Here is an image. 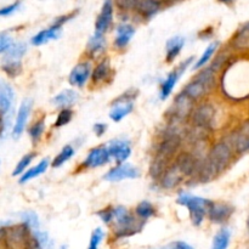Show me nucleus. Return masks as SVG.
Listing matches in <instances>:
<instances>
[{
	"mask_svg": "<svg viewBox=\"0 0 249 249\" xmlns=\"http://www.w3.org/2000/svg\"><path fill=\"white\" fill-rule=\"evenodd\" d=\"M215 77L216 71L213 67L206 68L185 87L182 92L187 95L192 101H198L202 97L206 96L208 92H211L212 89L215 87Z\"/></svg>",
	"mask_w": 249,
	"mask_h": 249,
	"instance_id": "1",
	"label": "nucleus"
},
{
	"mask_svg": "<svg viewBox=\"0 0 249 249\" xmlns=\"http://www.w3.org/2000/svg\"><path fill=\"white\" fill-rule=\"evenodd\" d=\"M113 212V231L117 237H129L140 232L143 221H139L131 215L125 207L118 206L112 209Z\"/></svg>",
	"mask_w": 249,
	"mask_h": 249,
	"instance_id": "2",
	"label": "nucleus"
},
{
	"mask_svg": "<svg viewBox=\"0 0 249 249\" xmlns=\"http://www.w3.org/2000/svg\"><path fill=\"white\" fill-rule=\"evenodd\" d=\"M177 203L180 206H185L190 212V218L195 226H199L203 223L204 216L207 215L209 206L212 201L202 197L192 196L189 194H181L177 199Z\"/></svg>",
	"mask_w": 249,
	"mask_h": 249,
	"instance_id": "3",
	"label": "nucleus"
},
{
	"mask_svg": "<svg viewBox=\"0 0 249 249\" xmlns=\"http://www.w3.org/2000/svg\"><path fill=\"white\" fill-rule=\"evenodd\" d=\"M233 147L231 141L223 140L220 142H216L211 151L207 155V160L211 163L212 167L216 172V174H220L221 172L229 167V164L232 160Z\"/></svg>",
	"mask_w": 249,
	"mask_h": 249,
	"instance_id": "4",
	"label": "nucleus"
},
{
	"mask_svg": "<svg viewBox=\"0 0 249 249\" xmlns=\"http://www.w3.org/2000/svg\"><path fill=\"white\" fill-rule=\"evenodd\" d=\"M195 101H192L187 95L184 92H180L177 97L174 99L172 107H170V123H182L186 118H189L191 114L192 109H194Z\"/></svg>",
	"mask_w": 249,
	"mask_h": 249,
	"instance_id": "5",
	"label": "nucleus"
},
{
	"mask_svg": "<svg viewBox=\"0 0 249 249\" xmlns=\"http://www.w3.org/2000/svg\"><path fill=\"white\" fill-rule=\"evenodd\" d=\"M29 230L31 229L26 224L11 226V228L4 229L2 237L5 238L6 246L10 249H24L29 241Z\"/></svg>",
	"mask_w": 249,
	"mask_h": 249,
	"instance_id": "6",
	"label": "nucleus"
},
{
	"mask_svg": "<svg viewBox=\"0 0 249 249\" xmlns=\"http://www.w3.org/2000/svg\"><path fill=\"white\" fill-rule=\"evenodd\" d=\"M190 117L195 128L211 130L215 119V109L211 104H201L197 108L192 109Z\"/></svg>",
	"mask_w": 249,
	"mask_h": 249,
	"instance_id": "7",
	"label": "nucleus"
},
{
	"mask_svg": "<svg viewBox=\"0 0 249 249\" xmlns=\"http://www.w3.org/2000/svg\"><path fill=\"white\" fill-rule=\"evenodd\" d=\"M192 61H194V57H190L187 58V60H185L184 62L180 63L179 66H178L177 68H175L174 71H172V72L168 74V77L165 78L164 82L160 84V100H167L168 97L170 96V94H172L173 89L175 88V85H177L178 80L180 79V77H181L182 74L185 73V71L187 70V67H189L190 65L192 63Z\"/></svg>",
	"mask_w": 249,
	"mask_h": 249,
	"instance_id": "8",
	"label": "nucleus"
},
{
	"mask_svg": "<svg viewBox=\"0 0 249 249\" xmlns=\"http://www.w3.org/2000/svg\"><path fill=\"white\" fill-rule=\"evenodd\" d=\"M140 177V170L129 163H119L117 167L112 168L111 170L104 175V179L109 182H119L126 179H136Z\"/></svg>",
	"mask_w": 249,
	"mask_h": 249,
	"instance_id": "9",
	"label": "nucleus"
},
{
	"mask_svg": "<svg viewBox=\"0 0 249 249\" xmlns=\"http://www.w3.org/2000/svg\"><path fill=\"white\" fill-rule=\"evenodd\" d=\"M199 160H201V158L197 157L196 153L181 152L175 158L174 165L181 172L184 177H192V175L196 177Z\"/></svg>",
	"mask_w": 249,
	"mask_h": 249,
	"instance_id": "10",
	"label": "nucleus"
},
{
	"mask_svg": "<svg viewBox=\"0 0 249 249\" xmlns=\"http://www.w3.org/2000/svg\"><path fill=\"white\" fill-rule=\"evenodd\" d=\"M134 97H135V95H129L128 92L123 94L121 97H118L113 102V106H112L111 112H109V118L113 122H121L122 119L125 118L134 109Z\"/></svg>",
	"mask_w": 249,
	"mask_h": 249,
	"instance_id": "11",
	"label": "nucleus"
},
{
	"mask_svg": "<svg viewBox=\"0 0 249 249\" xmlns=\"http://www.w3.org/2000/svg\"><path fill=\"white\" fill-rule=\"evenodd\" d=\"M113 0H105L104 4H102L101 11H100L99 16H97L96 22H95V33L105 34L108 31V28L112 24V21H113Z\"/></svg>",
	"mask_w": 249,
	"mask_h": 249,
	"instance_id": "12",
	"label": "nucleus"
},
{
	"mask_svg": "<svg viewBox=\"0 0 249 249\" xmlns=\"http://www.w3.org/2000/svg\"><path fill=\"white\" fill-rule=\"evenodd\" d=\"M32 107H33V100L31 99L23 100V102L19 106L18 111H17L16 121H15L14 128H12V138L15 140L18 139L24 131V129H26V124L27 121H28L29 114H31Z\"/></svg>",
	"mask_w": 249,
	"mask_h": 249,
	"instance_id": "13",
	"label": "nucleus"
},
{
	"mask_svg": "<svg viewBox=\"0 0 249 249\" xmlns=\"http://www.w3.org/2000/svg\"><path fill=\"white\" fill-rule=\"evenodd\" d=\"M109 158L111 156H109L108 148L106 146H99L90 150L88 157L83 162V165L85 168H99L107 164L109 162Z\"/></svg>",
	"mask_w": 249,
	"mask_h": 249,
	"instance_id": "14",
	"label": "nucleus"
},
{
	"mask_svg": "<svg viewBox=\"0 0 249 249\" xmlns=\"http://www.w3.org/2000/svg\"><path fill=\"white\" fill-rule=\"evenodd\" d=\"M233 151L240 155L249 151V121L245 122L230 139Z\"/></svg>",
	"mask_w": 249,
	"mask_h": 249,
	"instance_id": "15",
	"label": "nucleus"
},
{
	"mask_svg": "<svg viewBox=\"0 0 249 249\" xmlns=\"http://www.w3.org/2000/svg\"><path fill=\"white\" fill-rule=\"evenodd\" d=\"M109 156L112 158L116 160V162L118 163H124L131 155V146L129 143V141L126 140H121V139H117V140L112 141L109 143L108 147Z\"/></svg>",
	"mask_w": 249,
	"mask_h": 249,
	"instance_id": "16",
	"label": "nucleus"
},
{
	"mask_svg": "<svg viewBox=\"0 0 249 249\" xmlns=\"http://www.w3.org/2000/svg\"><path fill=\"white\" fill-rule=\"evenodd\" d=\"M233 213V208L228 203H215V202H212V204L209 206L208 214L209 219H211L213 223L215 224H223L226 220H229L231 215Z\"/></svg>",
	"mask_w": 249,
	"mask_h": 249,
	"instance_id": "17",
	"label": "nucleus"
},
{
	"mask_svg": "<svg viewBox=\"0 0 249 249\" xmlns=\"http://www.w3.org/2000/svg\"><path fill=\"white\" fill-rule=\"evenodd\" d=\"M90 74H91V66L89 62L78 63L70 74V84L78 88L84 87Z\"/></svg>",
	"mask_w": 249,
	"mask_h": 249,
	"instance_id": "18",
	"label": "nucleus"
},
{
	"mask_svg": "<svg viewBox=\"0 0 249 249\" xmlns=\"http://www.w3.org/2000/svg\"><path fill=\"white\" fill-rule=\"evenodd\" d=\"M182 179H184V175H182L181 172L173 164L169 165V167L165 169V172L160 175V178L158 180H160V185L162 189L172 190L174 189V187H177L178 185L182 181Z\"/></svg>",
	"mask_w": 249,
	"mask_h": 249,
	"instance_id": "19",
	"label": "nucleus"
},
{
	"mask_svg": "<svg viewBox=\"0 0 249 249\" xmlns=\"http://www.w3.org/2000/svg\"><path fill=\"white\" fill-rule=\"evenodd\" d=\"M61 32H62V26H60V24L53 22V24H51L49 28L43 29V31H40L39 33H36V36L31 39V43L36 46L44 45V44L49 43V41L57 39L58 36H61Z\"/></svg>",
	"mask_w": 249,
	"mask_h": 249,
	"instance_id": "20",
	"label": "nucleus"
},
{
	"mask_svg": "<svg viewBox=\"0 0 249 249\" xmlns=\"http://www.w3.org/2000/svg\"><path fill=\"white\" fill-rule=\"evenodd\" d=\"M162 9L160 0H139L135 10L142 18L150 19L158 14Z\"/></svg>",
	"mask_w": 249,
	"mask_h": 249,
	"instance_id": "21",
	"label": "nucleus"
},
{
	"mask_svg": "<svg viewBox=\"0 0 249 249\" xmlns=\"http://www.w3.org/2000/svg\"><path fill=\"white\" fill-rule=\"evenodd\" d=\"M14 101V89L9 83L0 79V116H5Z\"/></svg>",
	"mask_w": 249,
	"mask_h": 249,
	"instance_id": "22",
	"label": "nucleus"
},
{
	"mask_svg": "<svg viewBox=\"0 0 249 249\" xmlns=\"http://www.w3.org/2000/svg\"><path fill=\"white\" fill-rule=\"evenodd\" d=\"M116 39H114V45L118 49H124L130 43L131 38L135 34V28L129 23H122L116 29Z\"/></svg>",
	"mask_w": 249,
	"mask_h": 249,
	"instance_id": "23",
	"label": "nucleus"
},
{
	"mask_svg": "<svg viewBox=\"0 0 249 249\" xmlns=\"http://www.w3.org/2000/svg\"><path fill=\"white\" fill-rule=\"evenodd\" d=\"M78 101V94L74 90L66 89L53 97L51 104L57 108H68Z\"/></svg>",
	"mask_w": 249,
	"mask_h": 249,
	"instance_id": "24",
	"label": "nucleus"
},
{
	"mask_svg": "<svg viewBox=\"0 0 249 249\" xmlns=\"http://www.w3.org/2000/svg\"><path fill=\"white\" fill-rule=\"evenodd\" d=\"M27 53V44L26 43H12V45L7 49L5 53L2 62H21L22 57Z\"/></svg>",
	"mask_w": 249,
	"mask_h": 249,
	"instance_id": "25",
	"label": "nucleus"
},
{
	"mask_svg": "<svg viewBox=\"0 0 249 249\" xmlns=\"http://www.w3.org/2000/svg\"><path fill=\"white\" fill-rule=\"evenodd\" d=\"M111 63H109V60H102L99 65L95 67V70L92 71L91 79L94 84H102V83L106 82L107 79L111 75Z\"/></svg>",
	"mask_w": 249,
	"mask_h": 249,
	"instance_id": "26",
	"label": "nucleus"
},
{
	"mask_svg": "<svg viewBox=\"0 0 249 249\" xmlns=\"http://www.w3.org/2000/svg\"><path fill=\"white\" fill-rule=\"evenodd\" d=\"M185 45V39L180 36H175L173 38H170L169 40L167 41V62H173L175 58L179 56V53H181L182 48Z\"/></svg>",
	"mask_w": 249,
	"mask_h": 249,
	"instance_id": "27",
	"label": "nucleus"
},
{
	"mask_svg": "<svg viewBox=\"0 0 249 249\" xmlns=\"http://www.w3.org/2000/svg\"><path fill=\"white\" fill-rule=\"evenodd\" d=\"M49 163L50 162H49L48 158H44V160H41L36 167L31 168V169L27 170V172L22 173V177L19 178V184H26L29 180L34 179V178L39 177V175H41L43 173H45L49 167Z\"/></svg>",
	"mask_w": 249,
	"mask_h": 249,
	"instance_id": "28",
	"label": "nucleus"
},
{
	"mask_svg": "<svg viewBox=\"0 0 249 249\" xmlns=\"http://www.w3.org/2000/svg\"><path fill=\"white\" fill-rule=\"evenodd\" d=\"M106 48V39H105V34L95 33L91 38L89 39L88 43V53L91 57L100 55L102 51Z\"/></svg>",
	"mask_w": 249,
	"mask_h": 249,
	"instance_id": "29",
	"label": "nucleus"
},
{
	"mask_svg": "<svg viewBox=\"0 0 249 249\" xmlns=\"http://www.w3.org/2000/svg\"><path fill=\"white\" fill-rule=\"evenodd\" d=\"M231 233L228 229H221L218 231L213 240V246L212 249H228L229 243H230Z\"/></svg>",
	"mask_w": 249,
	"mask_h": 249,
	"instance_id": "30",
	"label": "nucleus"
},
{
	"mask_svg": "<svg viewBox=\"0 0 249 249\" xmlns=\"http://www.w3.org/2000/svg\"><path fill=\"white\" fill-rule=\"evenodd\" d=\"M218 48H219V41H214V43H212L211 45L207 46V49L204 50V53H202L201 57H199L198 60H197V62L195 63L194 70H199V68L203 67L204 65H207V63L209 62V60L214 56L215 51L218 50Z\"/></svg>",
	"mask_w": 249,
	"mask_h": 249,
	"instance_id": "31",
	"label": "nucleus"
},
{
	"mask_svg": "<svg viewBox=\"0 0 249 249\" xmlns=\"http://www.w3.org/2000/svg\"><path fill=\"white\" fill-rule=\"evenodd\" d=\"M73 155H74V148H73L71 145L65 146V147L60 151V153L53 158L51 165H53V168L62 167L66 162H68V160L73 157Z\"/></svg>",
	"mask_w": 249,
	"mask_h": 249,
	"instance_id": "32",
	"label": "nucleus"
},
{
	"mask_svg": "<svg viewBox=\"0 0 249 249\" xmlns=\"http://www.w3.org/2000/svg\"><path fill=\"white\" fill-rule=\"evenodd\" d=\"M44 129H45V118H44V117L38 119L36 123L32 124V126L28 130V134L33 145H36V143L39 142V140H40L41 135H43L44 133Z\"/></svg>",
	"mask_w": 249,
	"mask_h": 249,
	"instance_id": "33",
	"label": "nucleus"
},
{
	"mask_svg": "<svg viewBox=\"0 0 249 249\" xmlns=\"http://www.w3.org/2000/svg\"><path fill=\"white\" fill-rule=\"evenodd\" d=\"M155 207L148 201L140 202L135 208V214L141 220H147V219H150L151 216L155 215Z\"/></svg>",
	"mask_w": 249,
	"mask_h": 249,
	"instance_id": "34",
	"label": "nucleus"
},
{
	"mask_svg": "<svg viewBox=\"0 0 249 249\" xmlns=\"http://www.w3.org/2000/svg\"><path fill=\"white\" fill-rule=\"evenodd\" d=\"M249 43V23L245 24L233 38V45L235 48H245Z\"/></svg>",
	"mask_w": 249,
	"mask_h": 249,
	"instance_id": "35",
	"label": "nucleus"
},
{
	"mask_svg": "<svg viewBox=\"0 0 249 249\" xmlns=\"http://www.w3.org/2000/svg\"><path fill=\"white\" fill-rule=\"evenodd\" d=\"M36 155L34 152H31V153H27V155H24L23 157H22L21 160H18V163L16 164V167H15L14 172H12V175H14V177H17V175H21L22 173L26 172L27 167L31 164L32 160L36 158Z\"/></svg>",
	"mask_w": 249,
	"mask_h": 249,
	"instance_id": "36",
	"label": "nucleus"
},
{
	"mask_svg": "<svg viewBox=\"0 0 249 249\" xmlns=\"http://www.w3.org/2000/svg\"><path fill=\"white\" fill-rule=\"evenodd\" d=\"M1 70L4 71L5 74L9 77H17L22 72V63L21 62H1Z\"/></svg>",
	"mask_w": 249,
	"mask_h": 249,
	"instance_id": "37",
	"label": "nucleus"
},
{
	"mask_svg": "<svg viewBox=\"0 0 249 249\" xmlns=\"http://www.w3.org/2000/svg\"><path fill=\"white\" fill-rule=\"evenodd\" d=\"M21 218L23 224H26V225L28 226L29 229H32V230H38L39 229V219L38 215H36L34 212H24L21 215Z\"/></svg>",
	"mask_w": 249,
	"mask_h": 249,
	"instance_id": "38",
	"label": "nucleus"
},
{
	"mask_svg": "<svg viewBox=\"0 0 249 249\" xmlns=\"http://www.w3.org/2000/svg\"><path fill=\"white\" fill-rule=\"evenodd\" d=\"M72 117H73L72 109L62 108L61 109L60 113H58V116H57V118H56L55 124H53V125H55L56 128H61V126H63V125H67V124L72 121Z\"/></svg>",
	"mask_w": 249,
	"mask_h": 249,
	"instance_id": "39",
	"label": "nucleus"
},
{
	"mask_svg": "<svg viewBox=\"0 0 249 249\" xmlns=\"http://www.w3.org/2000/svg\"><path fill=\"white\" fill-rule=\"evenodd\" d=\"M104 236L105 233L104 231H102V229L100 228L95 229L91 233V238H90L89 248L88 249H99L100 243H101V241L104 240Z\"/></svg>",
	"mask_w": 249,
	"mask_h": 249,
	"instance_id": "40",
	"label": "nucleus"
},
{
	"mask_svg": "<svg viewBox=\"0 0 249 249\" xmlns=\"http://www.w3.org/2000/svg\"><path fill=\"white\" fill-rule=\"evenodd\" d=\"M19 6H21V1L17 0V1L12 2V4L6 5V6L4 7H0V16L1 17L11 16L12 14H15V12L19 9Z\"/></svg>",
	"mask_w": 249,
	"mask_h": 249,
	"instance_id": "41",
	"label": "nucleus"
},
{
	"mask_svg": "<svg viewBox=\"0 0 249 249\" xmlns=\"http://www.w3.org/2000/svg\"><path fill=\"white\" fill-rule=\"evenodd\" d=\"M12 43H14L12 36H10L6 33H0V55L6 53L7 49L12 45Z\"/></svg>",
	"mask_w": 249,
	"mask_h": 249,
	"instance_id": "42",
	"label": "nucleus"
},
{
	"mask_svg": "<svg viewBox=\"0 0 249 249\" xmlns=\"http://www.w3.org/2000/svg\"><path fill=\"white\" fill-rule=\"evenodd\" d=\"M113 208H106V209H102L97 213L99 218L104 221L105 224H111L112 223V218H113V212H112Z\"/></svg>",
	"mask_w": 249,
	"mask_h": 249,
	"instance_id": "43",
	"label": "nucleus"
},
{
	"mask_svg": "<svg viewBox=\"0 0 249 249\" xmlns=\"http://www.w3.org/2000/svg\"><path fill=\"white\" fill-rule=\"evenodd\" d=\"M34 238H36V240L38 241L39 245H40L41 247H43V249L48 247L49 237H48V233H46V232H40V231H36V232H34Z\"/></svg>",
	"mask_w": 249,
	"mask_h": 249,
	"instance_id": "44",
	"label": "nucleus"
},
{
	"mask_svg": "<svg viewBox=\"0 0 249 249\" xmlns=\"http://www.w3.org/2000/svg\"><path fill=\"white\" fill-rule=\"evenodd\" d=\"M163 249H194V247L190 246L189 243L182 242V241H177V242H173V243H169V245H167Z\"/></svg>",
	"mask_w": 249,
	"mask_h": 249,
	"instance_id": "45",
	"label": "nucleus"
},
{
	"mask_svg": "<svg viewBox=\"0 0 249 249\" xmlns=\"http://www.w3.org/2000/svg\"><path fill=\"white\" fill-rule=\"evenodd\" d=\"M107 130V124L106 123H96L94 125V131L97 136H102Z\"/></svg>",
	"mask_w": 249,
	"mask_h": 249,
	"instance_id": "46",
	"label": "nucleus"
},
{
	"mask_svg": "<svg viewBox=\"0 0 249 249\" xmlns=\"http://www.w3.org/2000/svg\"><path fill=\"white\" fill-rule=\"evenodd\" d=\"M4 116H0V135L2 134V131H4L5 129V123H4V118H2Z\"/></svg>",
	"mask_w": 249,
	"mask_h": 249,
	"instance_id": "47",
	"label": "nucleus"
},
{
	"mask_svg": "<svg viewBox=\"0 0 249 249\" xmlns=\"http://www.w3.org/2000/svg\"><path fill=\"white\" fill-rule=\"evenodd\" d=\"M220 2H223V4H230V2L235 1V0H219Z\"/></svg>",
	"mask_w": 249,
	"mask_h": 249,
	"instance_id": "48",
	"label": "nucleus"
},
{
	"mask_svg": "<svg viewBox=\"0 0 249 249\" xmlns=\"http://www.w3.org/2000/svg\"><path fill=\"white\" fill-rule=\"evenodd\" d=\"M58 249H68V247L66 245H63V246H61V247L58 248Z\"/></svg>",
	"mask_w": 249,
	"mask_h": 249,
	"instance_id": "49",
	"label": "nucleus"
},
{
	"mask_svg": "<svg viewBox=\"0 0 249 249\" xmlns=\"http://www.w3.org/2000/svg\"><path fill=\"white\" fill-rule=\"evenodd\" d=\"M248 229H249V219H248Z\"/></svg>",
	"mask_w": 249,
	"mask_h": 249,
	"instance_id": "50",
	"label": "nucleus"
}]
</instances>
